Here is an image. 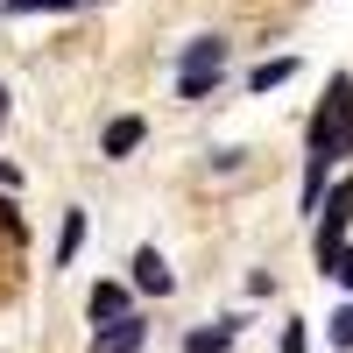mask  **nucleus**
<instances>
[{
	"label": "nucleus",
	"instance_id": "obj_13",
	"mask_svg": "<svg viewBox=\"0 0 353 353\" xmlns=\"http://www.w3.org/2000/svg\"><path fill=\"white\" fill-rule=\"evenodd\" d=\"M8 14H43V8H78V0H0Z\"/></svg>",
	"mask_w": 353,
	"mask_h": 353
},
{
	"label": "nucleus",
	"instance_id": "obj_12",
	"mask_svg": "<svg viewBox=\"0 0 353 353\" xmlns=\"http://www.w3.org/2000/svg\"><path fill=\"white\" fill-rule=\"evenodd\" d=\"M325 276H332V283H339V290H353V248H339V254H332V261H325Z\"/></svg>",
	"mask_w": 353,
	"mask_h": 353
},
{
	"label": "nucleus",
	"instance_id": "obj_7",
	"mask_svg": "<svg viewBox=\"0 0 353 353\" xmlns=\"http://www.w3.org/2000/svg\"><path fill=\"white\" fill-rule=\"evenodd\" d=\"M233 339H241V318H212V325H198L184 346H191V353H226Z\"/></svg>",
	"mask_w": 353,
	"mask_h": 353
},
{
	"label": "nucleus",
	"instance_id": "obj_6",
	"mask_svg": "<svg viewBox=\"0 0 353 353\" xmlns=\"http://www.w3.org/2000/svg\"><path fill=\"white\" fill-rule=\"evenodd\" d=\"M85 311H92L99 325H113V318H128V283H92V297H85Z\"/></svg>",
	"mask_w": 353,
	"mask_h": 353
},
{
	"label": "nucleus",
	"instance_id": "obj_14",
	"mask_svg": "<svg viewBox=\"0 0 353 353\" xmlns=\"http://www.w3.org/2000/svg\"><path fill=\"white\" fill-rule=\"evenodd\" d=\"M283 353H311L304 346V325H283Z\"/></svg>",
	"mask_w": 353,
	"mask_h": 353
},
{
	"label": "nucleus",
	"instance_id": "obj_11",
	"mask_svg": "<svg viewBox=\"0 0 353 353\" xmlns=\"http://www.w3.org/2000/svg\"><path fill=\"white\" fill-rule=\"evenodd\" d=\"M325 339H332L339 353L353 346V304H339V311H332V325H325Z\"/></svg>",
	"mask_w": 353,
	"mask_h": 353
},
{
	"label": "nucleus",
	"instance_id": "obj_8",
	"mask_svg": "<svg viewBox=\"0 0 353 353\" xmlns=\"http://www.w3.org/2000/svg\"><path fill=\"white\" fill-rule=\"evenodd\" d=\"M141 134H149V128H141L134 113H128V121H106V134H99V156H128V149H141Z\"/></svg>",
	"mask_w": 353,
	"mask_h": 353
},
{
	"label": "nucleus",
	"instance_id": "obj_4",
	"mask_svg": "<svg viewBox=\"0 0 353 353\" xmlns=\"http://www.w3.org/2000/svg\"><path fill=\"white\" fill-rule=\"evenodd\" d=\"M141 339H149V325H141V318H113V325L92 332V353H141Z\"/></svg>",
	"mask_w": 353,
	"mask_h": 353
},
{
	"label": "nucleus",
	"instance_id": "obj_16",
	"mask_svg": "<svg viewBox=\"0 0 353 353\" xmlns=\"http://www.w3.org/2000/svg\"><path fill=\"white\" fill-rule=\"evenodd\" d=\"M0 121H8V85H0Z\"/></svg>",
	"mask_w": 353,
	"mask_h": 353
},
{
	"label": "nucleus",
	"instance_id": "obj_1",
	"mask_svg": "<svg viewBox=\"0 0 353 353\" xmlns=\"http://www.w3.org/2000/svg\"><path fill=\"white\" fill-rule=\"evenodd\" d=\"M353 156V78L339 71L325 85V99H318L311 113V176H304V205H318V191H325V170Z\"/></svg>",
	"mask_w": 353,
	"mask_h": 353
},
{
	"label": "nucleus",
	"instance_id": "obj_3",
	"mask_svg": "<svg viewBox=\"0 0 353 353\" xmlns=\"http://www.w3.org/2000/svg\"><path fill=\"white\" fill-rule=\"evenodd\" d=\"M318 212H325V219H318V269H325V261L346 248V219H353V176H346V184H339L325 205H318Z\"/></svg>",
	"mask_w": 353,
	"mask_h": 353
},
{
	"label": "nucleus",
	"instance_id": "obj_15",
	"mask_svg": "<svg viewBox=\"0 0 353 353\" xmlns=\"http://www.w3.org/2000/svg\"><path fill=\"white\" fill-rule=\"evenodd\" d=\"M0 226H8V233H14V226H21V219H14V205H8V198H0Z\"/></svg>",
	"mask_w": 353,
	"mask_h": 353
},
{
	"label": "nucleus",
	"instance_id": "obj_9",
	"mask_svg": "<svg viewBox=\"0 0 353 353\" xmlns=\"http://www.w3.org/2000/svg\"><path fill=\"white\" fill-rule=\"evenodd\" d=\"M290 71H297V57H269V64H254V71H248V92H276Z\"/></svg>",
	"mask_w": 353,
	"mask_h": 353
},
{
	"label": "nucleus",
	"instance_id": "obj_10",
	"mask_svg": "<svg viewBox=\"0 0 353 353\" xmlns=\"http://www.w3.org/2000/svg\"><path fill=\"white\" fill-rule=\"evenodd\" d=\"M78 241H85V212H64V241H57V269L78 254Z\"/></svg>",
	"mask_w": 353,
	"mask_h": 353
},
{
	"label": "nucleus",
	"instance_id": "obj_5",
	"mask_svg": "<svg viewBox=\"0 0 353 353\" xmlns=\"http://www.w3.org/2000/svg\"><path fill=\"white\" fill-rule=\"evenodd\" d=\"M134 290H149V297H163V290H170V261H163V248H134Z\"/></svg>",
	"mask_w": 353,
	"mask_h": 353
},
{
	"label": "nucleus",
	"instance_id": "obj_2",
	"mask_svg": "<svg viewBox=\"0 0 353 353\" xmlns=\"http://www.w3.org/2000/svg\"><path fill=\"white\" fill-rule=\"evenodd\" d=\"M226 71V36H191L176 57V99H205Z\"/></svg>",
	"mask_w": 353,
	"mask_h": 353
}]
</instances>
